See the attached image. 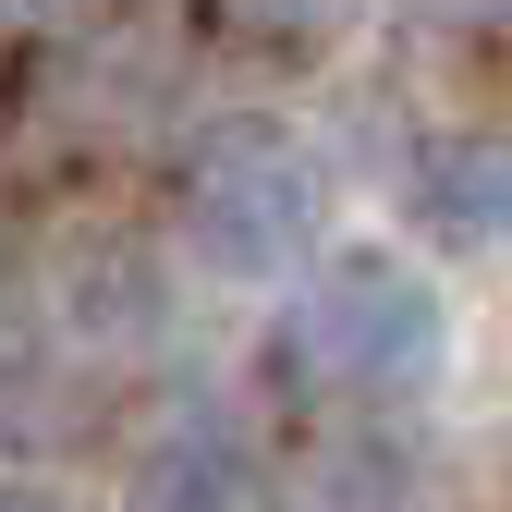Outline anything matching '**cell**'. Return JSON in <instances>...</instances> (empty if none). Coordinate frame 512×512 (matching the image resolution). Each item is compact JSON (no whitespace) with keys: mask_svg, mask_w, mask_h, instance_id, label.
I'll return each mask as SVG.
<instances>
[{"mask_svg":"<svg viewBox=\"0 0 512 512\" xmlns=\"http://www.w3.org/2000/svg\"><path fill=\"white\" fill-rule=\"evenodd\" d=\"M171 220H183V256H196V269L281 281V269L317 256V232H330V183H317V147L293 135V122L232 110V122H208V135L183 147Z\"/></svg>","mask_w":512,"mask_h":512,"instance_id":"obj_1","label":"cell"},{"mask_svg":"<svg viewBox=\"0 0 512 512\" xmlns=\"http://www.w3.org/2000/svg\"><path fill=\"white\" fill-rule=\"evenodd\" d=\"M293 354L305 378H330L354 403H415L439 391V366H452V305L415 256L391 244H342L317 256V281L293 293Z\"/></svg>","mask_w":512,"mask_h":512,"instance_id":"obj_2","label":"cell"},{"mask_svg":"<svg viewBox=\"0 0 512 512\" xmlns=\"http://www.w3.org/2000/svg\"><path fill=\"white\" fill-rule=\"evenodd\" d=\"M403 220H415L439 256H488V244H512V135H439V147H415V171H403Z\"/></svg>","mask_w":512,"mask_h":512,"instance_id":"obj_3","label":"cell"},{"mask_svg":"<svg viewBox=\"0 0 512 512\" xmlns=\"http://www.w3.org/2000/svg\"><path fill=\"white\" fill-rule=\"evenodd\" d=\"M61 330L98 342V354H135L171 330V269L147 244H86L74 256V281H61Z\"/></svg>","mask_w":512,"mask_h":512,"instance_id":"obj_4","label":"cell"},{"mask_svg":"<svg viewBox=\"0 0 512 512\" xmlns=\"http://www.w3.org/2000/svg\"><path fill=\"white\" fill-rule=\"evenodd\" d=\"M122 512H256V476H244V452H232V439L171 427L159 452L135 464V500H122Z\"/></svg>","mask_w":512,"mask_h":512,"instance_id":"obj_5","label":"cell"},{"mask_svg":"<svg viewBox=\"0 0 512 512\" xmlns=\"http://www.w3.org/2000/svg\"><path fill=\"white\" fill-rule=\"evenodd\" d=\"M403 464H317V512H403Z\"/></svg>","mask_w":512,"mask_h":512,"instance_id":"obj_6","label":"cell"},{"mask_svg":"<svg viewBox=\"0 0 512 512\" xmlns=\"http://www.w3.org/2000/svg\"><path fill=\"white\" fill-rule=\"evenodd\" d=\"M232 13H244L256 37H305V49H317V37H342L366 0H232Z\"/></svg>","mask_w":512,"mask_h":512,"instance_id":"obj_7","label":"cell"},{"mask_svg":"<svg viewBox=\"0 0 512 512\" xmlns=\"http://www.w3.org/2000/svg\"><path fill=\"white\" fill-rule=\"evenodd\" d=\"M415 25H452V37H488V25H512V0H415Z\"/></svg>","mask_w":512,"mask_h":512,"instance_id":"obj_8","label":"cell"},{"mask_svg":"<svg viewBox=\"0 0 512 512\" xmlns=\"http://www.w3.org/2000/svg\"><path fill=\"white\" fill-rule=\"evenodd\" d=\"M0 512H74L61 488H0Z\"/></svg>","mask_w":512,"mask_h":512,"instance_id":"obj_9","label":"cell"}]
</instances>
